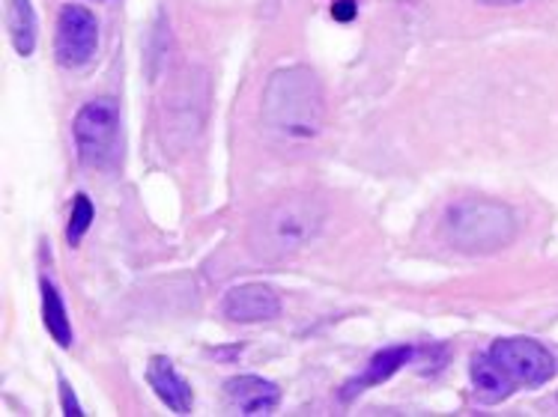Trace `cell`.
<instances>
[{"instance_id": "1", "label": "cell", "mask_w": 558, "mask_h": 417, "mask_svg": "<svg viewBox=\"0 0 558 417\" xmlns=\"http://www.w3.org/2000/svg\"><path fill=\"white\" fill-rule=\"evenodd\" d=\"M556 376V358L537 340L508 338L496 340L490 352L472 361V388L475 400L496 406L517 388H537Z\"/></svg>"}, {"instance_id": "2", "label": "cell", "mask_w": 558, "mask_h": 417, "mask_svg": "<svg viewBox=\"0 0 558 417\" xmlns=\"http://www.w3.org/2000/svg\"><path fill=\"white\" fill-rule=\"evenodd\" d=\"M326 116L317 75L305 66L275 72L263 90V123L287 140H311Z\"/></svg>"}, {"instance_id": "3", "label": "cell", "mask_w": 558, "mask_h": 417, "mask_svg": "<svg viewBox=\"0 0 558 417\" xmlns=\"http://www.w3.org/2000/svg\"><path fill=\"white\" fill-rule=\"evenodd\" d=\"M326 224V209L314 197L293 194L281 197L278 204L263 209L257 221L251 224L248 245L251 250L266 262H281L296 257L319 236Z\"/></svg>"}, {"instance_id": "4", "label": "cell", "mask_w": 558, "mask_h": 417, "mask_svg": "<svg viewBox=\"0 0 558 417\" xmlns=\"http://www.w3.org/2000/svg\"><path fill=\"white\" fill-rule=\"evenodd\" d=\"M445 236L457 250L493 254L511 245L517 221L511 209L496 200H460L445 214Z\"/></svg>"}, {"instance_id": "5", "label": "cell", "mask_w": 558, "mask_h": 417, "mask_svg": "<svg viewBox=\"0 0 558 417\" xmlns=\"http://www.w3.org/2000/svg\"><path fill=\"white\" fill-rule=\"evenodd\" d=\"M75 147L87 168H111L120 147V108L114 99H93L75 116Z\"/></svg>"}, {"instance_id": "6", "label": "cell", "mask_w": 558, "mask_h": 417, "mask_svg": "<svg viewBox=\"0 0 558 417\" xmlns=\"http://www.w3.org/2000/svg\"><path fill=\"white\" fill-rule=\"evenodd\" d=\"M99 46V24L96 15L84 7H63L58 22V39H54V54L58 63L66 69L87 66Z\"/></svg>"}, {"instance_id": "7", "label": "cell", "mask_w": 558, "mask_h": 417, "mask_svg": "<svg viewBox=\"0 0 558 417\" xmlns=\"http://www.w3.org/2000/svg\"><path fill=\"white\" fill-rule=\"evenodd\" d=\"M281 314V298L266 283H245L225 295V316L233 322H266Z\"/></svg>"}, {"instance_id": "8", "label": "cell", "mask_w": 558, "mask_h": 417, "mask_svg": "<svg viewBox=\"0 0 558 417\" xmlns=\"http://www.w3.org/2000/svg\"><path fill=\"white\" fill-rule=\"evenodd\" d=\"M147 382L156 391L165 406L177 412V415H189L194 406L192 384L185 382L180 372L173 370L171 358H153L147 367Z\"/></svg>"}, {"instance_id": "9", "label": "cell", "mask_w": 558, "mask_h": 417, "mask_svg": "<svg viewBox=\"0 0 558 417\" xmlns=\"http://www.w3.org/2000/svg\"><path fill=\"white\" fill-rule=\"evenodd\" d=\"M228 396L242 415H269L278 406L281 391L260 376H240L228 382Z\"/></svg>"}, {"instance_id": "10", "label": "cell", "mask_w": 558, "mask_h": 417, "mask_svg": "<svg viewBox=\"0 0 558 417\" xmlns=\"http://www.w3.org/2000/svg\"><path fill=\"white\" fill-rule=\"evenodd\" d=\"M410 358H412V346H395V349H386V352H379V355H374V361L367 364V370L362 372V376H355L353 382L343 384L341 400L343 403H350L353 396L365 394L367 388H374V384L391 379V376H395L403 364L410 361Z\"/></svg>"}, {"instance_id": "11", "label": "cell", "mask_w": 558, "mask_h": 417, "mask_svg": "<svg viewBox=\"0 0 558 417\" xmlns=\"http://www.w3.org/2000/svg\"><path fill=\"white\" fill-rule=\"evenodd\" d=\"M7 30L15 51L31 57L36 48V19L31 0H7Z\"/></svg>"}, {"instance_id": "12", "label": "cell", "mask_w": 558, "mask_h": 417, "mask_svg": "<svg viewBox=\"0 0 558 417\" xmlns=\"http://www.w3.org/2000/svg\"><path fill=\"white\" fill-rule=\"evenodd\" d=\"M43 319L51 338L58 340V346H72V322H69L63 298L54 290V283L43 281Z\"/></svg>"}, {"instance_id": "13", "label": "cell", "mask_w": 558, "mask_h": 417, "mask_svg": "<svg viewBox=\"0 0 558 417\" xmlns=\"http://www.w3.org/2000/svg\"><path fill=\"white\" fill-rule=\"evenodd\" d=\"M90 224H93V204L87 200V194H78V197H75V206H72V218H69V230H66V238L72 248L81 245V238H84V233L90 230Z\"/></svg>"}, {"instance_id": "14", "label": "cell", "mask_w": 558, "mask_h": 417, "mask_svg": "<svg viewBox=\"0 0 558 417\" xmlns=\"http://www.w3.org/2000/svg\"><path fill=\"white\" fill-rule=\"evenodd\" d=\"M60 400H63V415H84L78 406V400L72 394V388H69L63 379H60Z\"/></svg>"}, {"instance_id": "15", "label": "cell", "mask_w": 558, "mask_h": 417, "mask_svg": "<svg viewBox=\"0 0 558 417\" xmlns=\"http://www.w3.org/2000/svg\"><path fill=\"white\" fill-rule=\"evenodd\" d=\"M350 7H353V3H350V0H341V3H338V7H335V19H343V22H347V19H353V10H350Z\"/></svg>"}, {"instance_id": "16", "label": "cell", "mask_w": 558, "mask_h": 417, "mask_svg": "<svg viewBox=\"0 0 558 417\" xmlns=\"http://www.w3.org/2000/svg\"><path fill=\"white\" fill-rule=\"evenodd\" d=\"M478 3H487V7H513V3H523V0H478Z\"/></svg>"}]
</instances>
